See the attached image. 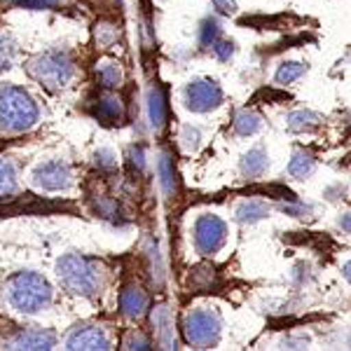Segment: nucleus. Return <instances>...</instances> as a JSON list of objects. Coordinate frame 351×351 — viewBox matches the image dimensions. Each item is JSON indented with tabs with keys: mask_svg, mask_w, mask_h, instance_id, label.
I'll return each mask as SVG.
<instances>
[{
	"mask_svg": "<svg viewBox=\"0 0 351 351\" xmlns=\"http://www.w3.org/2000/svg\"><path fill=\"white\" fill-rule=\"evenodd\" d=\"M54 291L38 271H19L10 281V304L19 314H38L52 304Z\"/></svg>",
	"mask_w": 351,
	"mask_h": 351,
	"instance_id": "obj_1",
	"label": "nucleus"
},
{
	"mask_svg": "<svg viewBox=\"0 0 351 351\" xmlns=\"http://www.w3.org/2000/svg\"><path fill=\"white\" fill-rule=\"evenodd\" d=\"M38 106L36 101L19 87H0V129L8 134L28 132L38 124Z\"/></svg>",
	"mask_w": 351,
	"mask_h": 351,
	"instance_id": "obj_2",
	"label": "nucleus"
},
{
	"mask_svg": "<svg viewBox=\"0 0 351 351\" xmlns=\"http://www.w3.org/2000/svg\"><path fill=\"white\" fill-rule=\"evenodd\" d=\"M56 274L73 295L96 298L101 291V265L84 256H64L56 263Z\"/></svg>",
	"mask_w": 351,
	"mask_h": 351,
	"instance_id": "obj_3",
	"label": "nucleus"
},
{
	"mask_svg": "<svg viewBox=\"0 0 351 351\" xmlns=\"http://www.w3.org/2000/svg\"><path fill=\"white\" fill-rule=\"evenodd\" d=\"M28 73L49 89H61L75 77V61L66 47H52L28 64Z\"/></svg>",
	"mask_w": 351,
	"mask_h": 351,
	"instance_id": "obj_4",
	"label": "nucleus"
},
{
	"mask_svg": "<svg viewBox=\"0 0 351 351\" xmlns=\"http://www.w3.org/2000/svg\"><path fill=\"white\" fill-rule=\"evenodd\" d=\"M185 339L195 347H213L220 339V319L211 309H195L188 314L183 326Z\"/></svg>",
	"mask_w": 351,
	"mask_h": 351,
	"instance_id": "obj_5",
	"label": "nucleus"
},
{
	"mask_svg": "<svg viewBox=\"0 0 351 351\" xmlns=\"http://www.w3.org/2000/svg\"><path fill=\"white\" fill-rule=\"evenodd\" d=\"M228 241V225L218 216H202L195 225V246L202 256H216Z\"/></svg>",
	"mask_w": 351,
	"mask_h": 351,
	"instance_id": "obj_6",
	"label": "nucleus"
},
{
	"mask_svg": "<svg viewBox=\"0 0 351 351\" xmlns=\"http://www.w3.org/2000/svg\"><path fill=\"white\" fill-rule=\"evenodd\" d=\"M183 99L192 112H211L223 104V89L213 80H195L185 87Z\"/></svg>",
	"mask_w": 351,
	"mask_h": 351,
	"instance_id": "obj_7",
	"label": "nucleus"
},
{
	"mask_svg": "<svg viewBox=\"0 0 351 351\" xmlns=\"http://www.w3.org/2000/svg\"><path fill=\"white\" fill-rule=\"evenodd\" d=\"M73 183V171L66 162L61 160H52L45 162L40 167H36L33 171V185L38 190H47V192H59V190H68Z\"/></svg>",
	"mask_w": 351,
	"mask_h": 351,
	"instance_id": "obj_8",
	"label": "nucleus"
},
{
	"mask_svg": "<svg viewBox=\"0 0 351 351\" xmlns=\"http://www.w3.org/2000/svg\"><path fill=\"white\" fill-rule=\"evenodd\" d=\"M66 347L68 349H110V339L106 335L101 328L96 326H82L75 328V330L68 335L66 339Z\"/></svg>",
	"mask_w": 351,
	"mask_h": 351,
	"instance_id": "obj_9",
	"label": "nucleus"
},
{
	"mask_svg": "<svg viewBox=\"0 0 351 351\" xmlns=\"http://www.w3.org/2000/svg\"><path fill=\"white\" fill-rule=\"evenodd\" d=\"M56 344V335L52 330L43 328H28L16 332L12 339H8V349H52Z\"/></svg>",
	"mask_w": 351,
	"mask_h": 351,
	"instance_id": "obj_10",
	"label": "nucleus"
},
{
	"mask_svg": "<svg viewBox=\"0 0 351 351\" xmlns=\"http://www.w3.org/2000/svg\"><path fill=\"white\" fill-rule=\"evenodd\" d=\"M152 326L157 330V339H160L162 349H176V337H173V319L167 304H160L152 311Z\"/></svg>",
	"mask_w": 351,
	"mask_h": 351,
	"instance_id": "obj_11",
	"label": "nucleus"
},
{
	"mask_svg": "<svg viewBox=\"0 0 351 351\" xmlns=\"http://www.w3.org/2000/svg\"><path fill=\"white\" fill-rule=\"evenodd\" d=\"M92 112L101 124H117L122 120L124 108H122V101L117 99V96H101L92 108Z\"/></svg>",
	"mask_w": 351,
	"mask_h": 351,
	"instance_id": "obj_12",
	"label": "nucleus"
},
{
	"mask_svg": "<svg viewBox=\"0 0 351 351\" xmlns=\"http://www.w3.org/2000/svg\"><path fill=\"white\" fill-rule=\"evenodd\" d=\"M120 307L127 319H141L148 309V295L141 288H127L120 298Z\"/></svg>",
	"mask_w": 351,
	"mask_h": 351,
	"instance_id": "obj_13",
	"label": "nucleus"
},
{
	"mask_svg": "<svg viewBox=\"0 0 351 351\" xmlns=\"http://www.w3.org/2000/svg\"><path fill=\"white\" fill-rule=\"evenodd\" d=\"M269 216V204L263 199H246L237 206V220L241 225H256Z\"/></svg>",
	"mask_w": 351,
	"mask_h": 351,
	"instance_id": "obj_14",
	"label": "nucleus"
},
{
	"mask_svg": "<svg viewBox=\"0 0 351 351\" xmlns=\"http://www.w3.org/2000/svg\"><path fill=\"white\" fill-rule=\"evenodd\" d=\"M167 96H164L162 87H152L148 92V115H150V124L155 132L164 129L167 124Z\"/></svg>",
	"mask_w": 351,
	"mask_h": 351,
	"instance_id": "obj_15",
	"label": "nucleus"
},
{
	"mask_svg": "<svg viewBox=\"0 0 351 351\" xmlns=\"http://www.w3.org/2000/svg\"><path fill=\"white\" fill-rule=\"evenodd\" d=\"M267 167H269V157H267V152H265L263 148L248 150L246 155H243V160H241V169H243V173H246L248 178H260V176H265Z\"/></svg>",
	"mask_w": 351,
	"mask_h": 351,
	"instance_id": "obj_16",
	"label": "nucleus"
},
{
	"mask_svg": "<svg viewBox=\"0 0 351 351\" xmlns=\"http://www.w3.org/2000/svg\"><path fill=\"white\" fill-rule=\"evenodd\" d=\"M321 124V115L311 110H295L288 115V129L293 134H304V132H314Z\"/></svg>",
	"mask_w": 351,
	"mask_h": 351,
	"instance_id": "obj_17",
	"label": "nucleus"
},
{
	"mask_svg": "<svg viewBox=\"0 0 351 351\" xmlns=\"http://www.w3.org/2000/svg\"><path fill=\"white\" fill-rule=\"evenodd\" d=\"M314 169H316V160L307 150H298L295 155H293L291 164H288V173H291L293 178H309V176L314 173Z\"/></svg>",
	"mask_w": 351,
	"mask_h": 351,
	"instance_id": "obj_18",
	"label": "nucleus"
},
{
	"mask_svg": "<svg viewBox=\"0 0 351 351\" xmlns=\"http://www.w3.org/2000/svg\"><path fill=\"white\" fill-rule=\"evenodd\" d=\"M263 129V117L253 110H241L234 117V132L239 136H256Z\"/></svg>",
	"mask_w": 351,
	"mask_h": 351,
	"instance_id": "obj_19",
	"label": "nucleus"
},
{
	"mask_svg": "<svg viewBox=\"0 0 351 351\" xmlns=\"http://www.w3.org/2000/svg\"><path fill=\"white\" fill-rule=\"evenodd\" d=\"M96 77H99V84L106 89H115L120 87L122 82V68L115 61H104L99 68H96Z\"/></svg>",
	"mask_w": 351,
	"mask_h": 351,
	"instance_id": "obj_20",
	"label": "nucleus"
},
{
	"mask_svg": "<svg viewBox=\"0 0 351 351\" xmlns=\"http://www.w3.org/2000/svg\"><path fill=\"white\" fill-rule=\"evenodd\" d=\"M157 173H160V183H162V190L167 197H171L176 192V171H173V162L171 157L164 152L160 157V162H157Z\"/></svg>",
	"mask_w": 351,
	"mask_h": 351,
	"instance_id": "obj_21",
	"label": "nucleus"
},
{
	"mask_svg": "<svg viewBox=\"0 0 351 351\" xmlns=\"http://www.w3.org/2000/svg\"><path fill=\"white\" fill-rule=\"evenodd\" d=\"M304 71H307V66L304 64H298V61H286V64L279 66V71H276V82L279 84H291L300 80V77L304 75Z\"/></svg>",
	"mask_w": 351,
	"mask_h": 351,
	"instance_id": "obj_22",
	"label": "nucleus"
},
{
	"mask_svg": "<svg viewBox=\"0 0 351 351\" xmlns=\"http://www.w3.org/2000/svg\"><path fill=\"white\" fill-rule=\"evenodd\" d=\"M16 190V171L14 164L8 160H0V197L12 195Z\"/></svg>",
	"mask_w": 351,
	"mask_h": 351,
	"instance_id": "obj_23",
	"label": "nucleus"
},
{
	"mask_svg": "<svg viewBox=\"0 0 351 351\" xmlns=\"http://www.w3.org/2000/svg\"><path fill=\"white\" fill-rule=\"evenodd\" d=\"M16 59V43L10 36H0V73L10 71Z\"/></svg>",
	"mask_w": 351,
	"mask_h": 351,
	"instance_id": "obj_24",
	"label": "nucleus"
},
{
	"mask_svg": "<svg viewBox=\"0 0 351 351\" xmlns=\"http://www.w3.org/2000/svg\"><path fill=\"white\" fill-rule=\"evenodd\" d=\"M220 38V21L218 19H206L202 24V31H199V45L202 47H213V43H216Z\"/></svg>",
	"mask_w": 351,
	"mask_h": 351,
	"instance_id": "obj_25",
	"label": "nucleus"
},
{
	"mask_svg": "<svg viewBox=\"0 0 351 351\" xmlns=\"http://www.w3.org/2000/svg\"><path fill=\"white\" fill-rule=\"evenodd\" d=\"M10 5L24 8V10H54V8H61L64 0H10Z\"/></svg>",
	"mask_w": 351,
	"mask_h": 351,
	"instance_id": "obj_26",
	"label": "nucleus"
},
{
	"mask_svg": "<svg viewBox=\"0 0 351 351\" xmlns=\"http://www.w3.org/2000/svg\"><path fill=\"white\" fill-rule=\"evenodd\" d=\"M180 141H183V148L188 150V152L197 150V148H199V141H202L199 129H195V127H185V129H183V136H180Z\"/></svg>",
	"mask_w": 351,
	"mask_h": 351,
	"instance_id": "obj_27",
	"label": "nucleus"
},
{
	"mask_svg": "<svg viewBox=\"0 0 351 351\" xmlns=\"http://www.w3.org/2000/svg\"><path fill=\"white\" fill-rule=\"evenodd\" d=\"M211 49L218 61H230L232 56H234V43L232 40H216Z\"/></svg>",
	"mask_w": 351,
	"mask_h": 351,
	"instance_id": "obj_28",
	"label": "nucleus"
},
{
	"mask_svg": "<svg viewBox=\"0 0 351 351\" xmlns=\"http://www.w3.org/2000/svg\"><path fill=\"white\" fill-rule=\"evenodd\" d=\"M281 211L288 213V216H293V218H304V216H309V213H311V206H309V204H302V202L281 204Z\"/></svg>",
	"mask_w": 351,
	"mask_h": 351,
	"instance_id": "obj_29",
	"label": "nucleus"
},
{
	"mask_svg": "<svg viewBox=\"0 0 351 351\" xmlns=\"http://www.w3.org/2000/svg\"><path fill=\"white\" fill-rule=\"evenodd\" d=\"M96 38H99L101 45H110L117 38V28L110 24H101L96 26Z\"/></svg>",
	"mask_w": 351,
	"mask_h": 351,
	"instance_id": "obj_30",
	"label": "nucleus"
},
{
	"mask_svg": "<svg viewBox=\"0 0 351 351\" xmlns=\"http://www.w3.org/2000/svg\"><path fill=\"white\" fill-rule=\"evenodd\" d=\"M124 347L127 349H150V339L141 332H129V337L124 339Z\"/></svg>",
	"mask_w": 351,
	"mask_h": 351,
	"instance_id": "obj_31",
	"label": "nucleus"
},
{
	"mask_svg": "<svg viewBox=\"0 0 351 351\" xmlns=\"http://www.w3.org/2000/svg\"><path fill=\"white\" fill-rule=\"evenodd\" d=\"M96 164H101V167H106V169H112L115 167V155H112L110 150H99L96 152Z\"/></svg>",
	"mask_w": 351,
	"mask_h": 351,
	"instance_id": "obj_32",
	"label": "nucleus"
},
{
	"mask_svg": "<svg viewBox=\"0 0 351 351\" xmlns=\"http://www.w3.org/2000/svg\"><path fill=\"white\" fill-rule=\"evenodd\" d=\"M309 344V337L300 335V337H286L284 339V349H304Z\"/></svg>",
	"mask_w": 351,
	"mask_h": 351,
	"instance_id": "obj_33",
	"label": "nucleus"
},
{
	"mask_svg": "<svg viewBox=\"0 0 351 351\" xmlns=\"http://www.w3.org/2000/svg\"><path fill=\"white\" fill-rule=\"evenodd\" d=\"M213 3H216V8L223 14H234L237 12V3H234V0H213Z\"/></svg>",
	"mask_w": 351,
	"mask_h": 351,
	"instance_id": "obj_34",
	"label": "nucleus"
},
{
	"mask_svg": "<svg viewBox=\"0 0 351 351\" xmlns=\"http://www.w3.org/2000/svg\"><path fill=\"white\" fill-rule=\"evenodd\" d=\"M339 228L351 234V211H347V213H342V216H339Z\"/></svg>",
	"mask_w": 351,
	"mask_h": 351,
	"instance_id": "obj_35",
	"label": "nucleus"
},
{
	"mask_svg": "<svg viewBox=\"0 0 351 351\" xmlns=\"http://www.w3.org/2000/svg\"><path fill=\"white\" fill-rule=\"evenodd\" d=\"M132 157H134V164H138V169H143V150H141V148H134L132 150Z\"/></svg>",
	"mask_w": 351,
	"mask_h": 351,
	"instance_id": "obj_36",
	"label": "nucleus"
},
{
	"mask_svg": "<svg viewBox=\"0 0 351 351\" xmlns=\"http://www.w3.org/2000/svg\"><path fill=\"white\" fill-rule=\"evenodd\" d=\"M342 274H344V279H347V281H349V284H351V260H349V263H347V265H344Z\"/></svg>",
	"mask_w": 351,
	"mask_h": 351,
	"instance_id": "obj_37",
	"label": "nucleus"
},
{
	"mask_svg": "<svg viewBox=\"0 0 351 351\" xmlns=\"http://www.w3.org/2000/svg\"><path fill=\"white\" fill-rule=\"evenodd\" d=\"M349 347H351V339H349Z\"/></svg>",
	"mask_w": 351,
	"mask_h": 351,
	"instance_id": "obj_38",
	"label": "nucleus"
}]
</instances>
